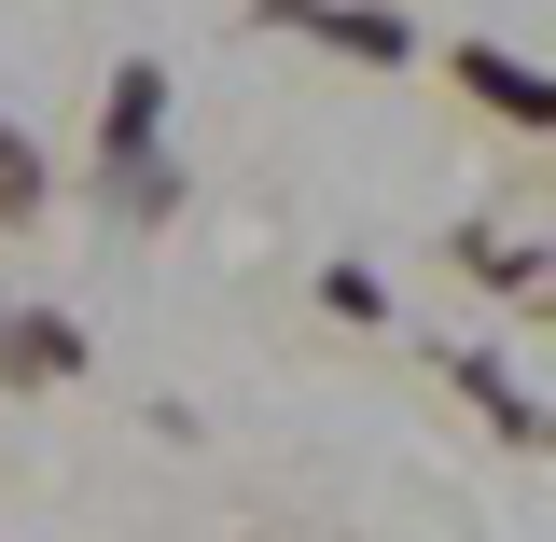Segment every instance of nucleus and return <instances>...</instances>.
<instances>
[{
	"label": "nucleus",
	"instance_id": "1",
	"mask_svg": "<svg viewBox=\"0 0 556 542\" xmlns=\"http://www.w3.org/2000/svg\"><path fill=\"white\" fill-rule=\"evenodd\" d=\"M459 84H473V98H501V112H529V126H556V84H543V70H515L501 42H473V56H459Z\"/></svg>",
	"mask_w": 556,
	"mask_h": 542
},
{
	"label": "nucleus",
	"instance_id": "2",
	"mask_svg": "<svg viewBox=\"0 0 556 542\" xmlns=\"http://www.w3.org/2000/svg\"><path fill=\"white\" fill-rule=\"evenodd\" d=\"M278 28H320V42H348V56H404V14H320V0H265Z\"/></svg>",
	"mask_w": 556,
	"mask_h": 542
}]
</instances>
